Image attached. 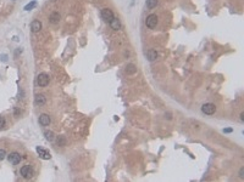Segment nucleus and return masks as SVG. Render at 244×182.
Returning <instances> with one entry per match:
<instances>
[{"label": "nucleus", "instance_id": "obj_1", "mask_svg": "<svg viewBox=\"0 0 244 182\" xmlns=\"http://www.w3.org/2000/svg\"><path fill=\"white\" fill-rule=\"evenodd\" d=\"M100 15H101V18H103L105 22H108V23H110V22L115 18L114 12H112L110 9H103L101 12H100Z\"/></svg>", "mask_w": 244, "mask_h": 182}, {"label": "nucleus", "instance_id": "obj_2", "mask_svg": "<svg viewBox=\"0 0 244 182\" xmlns=\"http://www.w3.org/2000/svg\"><path fill=\"white\" fill-rule=\"evenodd\" d=\"M145 24H147V27H148L149 29H154V28L156 27V24H157V16H156L155 13L149 15V16L147 17V20H145Z\"/></svg>", "mask_w": 244, "mask_h": 182}, {"label": "nucleus", "instance_id": "obj_3", "mask_svg": "<svg viewBox=\"0 0 244 182\" xmlns=\"http://www.w3.org/2000/svg\"><path fill=\"white\" fill-rule=\"evenodd\" d=\"M201 111H203V113H205V114L212 115L216 112V106H215L214 103H205V104H203V107H201Z\"/></svg>", "mask_w": 244, "mask_h": 182}, {"label": "nucleus", "instance_id": "obj_4", "mask_svg": "<svg viewBox=\"0 0 244 182\" xmlns=\"http://www.w3.org/2000/svg\"><path fill=\"white\" fill-rule=\"evenodd\" d=\"M37 84L42 87L47 86L49 84V75L45 74V73H40V74L37 77Z\"/></svg>", "mask_w": 244, "mask_h": 182}, {"label": "nucleus", "instance_id": "obj_5", "mask_svg": "<svg viewBox=\"0 0 244 182\" xmlns=\"http://www.w3.org/2000/svg\"><path fill=\"white\" fill-rule=\"evenodd\" d=\"M33 169L31 168L29 165H24L21 168V175H22V177L24 178H32L33 177Z\"/></svg>", "mask_w": 244, "mask_h": 182}, {"label": "nucleus", "instance_id": "obj_6", "mask_svg": "<svg viewBox=\"0 0 244 182\" xmlns=\"http://www.w3.org/2000/svg\"><path fill=\"white\" fill-rule=\"evenodd\" d=\"M8 159H9V162L11 163V164L16 165V164H18V163L21 162L22 157H21L20 153H17V152H12V153H10V154L8 155Z\"/></svg>", "mask_w": 244, "mask_h": 182}, {"label": "nucleus", "instance_id": "obj_7", "mask_svg": "<svg viewBox=\"0 0 244 182\" xmlns=\"http://www.w3.org/2000/svg\"><path fill=\"white\" fill-rule=\"evenodd\" d=\"M36 150H37V153L39 154L40 158H43V159H50V158H51L50 153H49L47 149H44L43 147H37Z\"/></svg>", "mask_w": 244, "mask_h": 182}, {"label": "nucleus", "instance_id": "obj_8", "mask_svg": "<svg viewBox=\"0 0 244 182\" xmlns=\"http://www.w3.org/2000/svg\"><path fill=\"white\" fill-rule=\"evenodd\" d=\"M50 122H51V119H50V117H49L48 114H40L39 124L42 126H48L49 124H50Z\"/></svg>", "mask_w": 244, "mask_h": 182}, {"label": "nucleus", "instance_id": "obj_9", "mask_svg": "<svg viewBox=\"0 0 244 182\" xmlns=\"http://www.w3.org/2000/svg\"><path fill=\"white\" fill-rule=\"evenodd\" d=\"M40 29H42V22L38 20L32 21V23H31V31H32L33 33H38V32H40Z\"/></svg>", "mask_w": 244, "mask_h": 182}, {"label": "nucleus", "instance_id": "obj_10", "mask_svg": "<svg viewBox=\"0 0 244 182\" xmlns=\"http://www.w3.org/2000/svg\"><path fill=\"white\" fill-rule=\"evenodd\" d=\"M45 102H47L45 96L42 95V94H37L36 97H34V103H36L37 106H43Z\"/></svg>", "mask_w": 244, "mask_h": 182}, {"label": "nucleus", "instance_id": "obj_11", "mask_svg": "<svg viewBox=\"0 0 244 182\" xmlns=\"http://www.w3.org/2000/svg\"><path fill=\"white\" fill-rule=\"evenodd\" d=\"M147 57H148L149 61H155L157 58V51L154 49H149L147 51Z\"/></svg>", "mask_w": 244, "mask_h": 182}, {"label": "nucleus", "instance_id": "obj_12", "mask_svg": "<svg viewBox=\"0 0 244 182\" xmlns=\"http://www.w3.org/2000/svg\"><path fill=\"white\" fill-rule=\"evenodd\" d=\"M110 26H111V28L114 29V31H118L121 28V22L118 18H114V20L110 22Z\"/></svg>", "mask_w": 244, "mask_h": 182}, {"label": "nucleus", "instance_id": "obj_13", "mask_svg": "<svg viewBox=\"0 0 244 182\" xmlns=\"http://www.w3.org/2000/svg\"><path fill=\"white\" fill-rule=\"evenodd\" d=\"M49 20H50V22H51L52 24L57 23V22L60 21V13H59V12H52L51 15H50V17H49Z\"/></svg>", "mask_w": 244, "mask_h": 182}, {"label": "nucleus", "instance_id": "obj_14", "mask_svg": "<svg viewBox=\"0 0 244 182\" xmlns=\"http://www.w3.org/2000/svg\"><path fill=\"white\" fill-rule=\"evenodd\" d=\"M126 72H127L128 74H134L137 72V68H136V66L134 64H127V67H126Z\"/></svg>", "mask_w": 244, "mask_h": 182}, {"label": "nucleus", "instance_id": "obj_15", "mask_svg": "<svg viewBox=\"0 0 244 182\" xmlns=\"http://www.w3.org/2000/svg\"><path fill=\"white\" fill-rule=\"evenodd\" d=\"M157 0H147V7L148 9H154L156 7V5H157Z\"/></svg>", "mask_w": 244, "mask_h": 182}, {"label": "nucleus", "instance_id": "obj_16", "mask_svg": "<svg viewBox=\"0 0 244 182\" xmlns=\"http://www.w3.org/2000/svg\"><path fill=\"white\" fill-rule=\"evenodd\" d=\"M37 6L36 1H32V3H29V4H27L26 6H24V11H29V10H32V9H34Z\"/></svg>", "mask_w": 244, "mask_h": 182}, {"label": "nucleus", "instance_id": "obj_17", "mask_svg": "<svg viewBox=\"0 0 244 182\" xmlns=\"http://www.w3.org/2000/svg\"><path fill=\"white\" fill-rule=\"evenodd\" d=\"M44 135H45V139L49 140V141H52V140H54V132H52V131H45Z\"/></svg>", "mask_w": 244, "mask_h": 182}, {"label": "nucleus", "instance_id": "obj_18", "mask_svg": "<svg viewBox=\"0 0 244 182\" xmlns=\"http://www.w3.org/2000/svg\"><path fill=\"white\" fill-rule=\"evenodd\" d=\"M57 145L61 147H64L65 145H66V140H65L64 136H59V139H57Z\"/></svg>", "mask_w": 244, "mask_h": 182}, {"label": "nucleus", "instance_id": "obj_19", "mask_svg": "<svg viewBox=\"0 0 244 182\" xmlns=\"http://www.w3.org/2000/svg\"><path fill=\"white\" fill-rule=\"evenodd\" d=\"M5 124H6V122H5V118L0 115V129H4Z\"/></svg>", "mask_w": 244, "mask_h": 182}, {"label": "nucleus", "instance_id": "obj_20", "mask_svg": "<svg viewBox=\"0 0 244 182\" xmlns=\"http://www.w3.org/2000/svg\"><path fill=\"white\" fill-rule=\"evenodd\" d=\"M5 157H6V152H5L4 149H0V162H1Z\"/></svg>", "mask_w": 244, "mask_h": 182}, {"label": "nucleus", "instance_id": "obj_21", "mask_svg": "<svg viewBox=\"0 0 244 182\" xmlns=\"http://www.w3.org/2000/svg\"><path fill=\"white\" fill-rule=\"evenodd\" d=\"M239 177H240V178H244V166H243V168H240V170H239Z\"/></svg>", "mask_w": 244, "mask_h": 182}, {"label": "nucleus", "instance_id": "obj_22", "mask_svg": "<svg viewBox=\"0 0 244 182\" xmlns=\"http://www.w3.org/2000/svg\"><path fill=\"white\" fill-rule=\"evenodd\" d=\"M233 129L232 127H227V129H223V132L225 134H229V132H232Z\"/></svg>", "mask_w": 244, "mask_h": 182}, {"label": "nucleus", "instance_id": "obj_23", "mask_svg": "<svg viewBox=\"0 0 244 182\" xmlns=\"http://www.w3.org/2000/svg\"><path fill=\"white\" fill-rule=\"evenodd\" d=\"M0 59H1V61H4V62H5V61L8 59V58H6V55H1V56H0Z\"/></svg>", "mask_w": 244, "mask_h": 182}, {"label": "nucleus", "instance_id": "obj_24", "mask_svg": "<svg viewBox=\"0 0 244 182\" xmlns=\"http://www.w3.org/2000/svg\"><path fill=\"white\" fill-rule=\"evenodd\" d=\"M240 120H242V122L244 120V113H240Z\"/></svg>", "mask_w": 244, "mask_h": 182}]
</instances>
